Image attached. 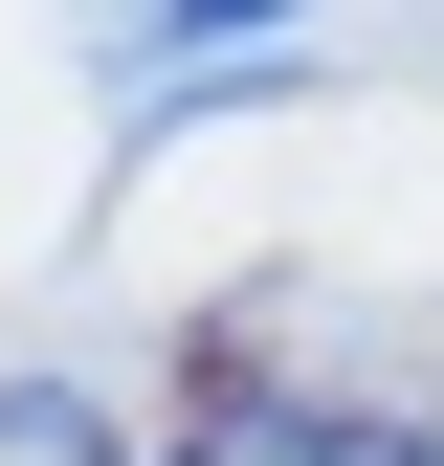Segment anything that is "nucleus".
Instances as JSON below:
<instances>
[{"instance_id": "1", "label": "nucleus", "mask_w": 444, "mask_h": 466, "mask_svg": "<svg viewBox=\"0 0 444 466\" xmlns=\"http://www.w3.org/2000/svg\"><path fill=\"white\" fill-rule=\"evenodd\" d=\"M0 466H111V422H89L67 378H0Z\"/></svg>"}, {"instance_id": "2", "label": "nucleus", "mask_w": 444, "mask_h": 466, "mask_svg": "<svg viewBox=\"0 0 444 466\" xmlns=\"http://www.w3.org/2000/svg\"><path fill=\"white\" fill-rule=\"evenodd\" d=\"M289 466H444L422 422H289Z\"/></svg>"}, {"instance_id": "3", "label": "nucleus", "mask_w": 444, "mask_h": 466, "mask_svg": "<svg viewBox=\"0 0 444 466\" xmlns=\"http://www.w3.org/2000/svg\"><path fill=\"white\" fill-rule=\"evenodd\" d=\"M156 23H178V45H267L289 0H156Z\"/></svg>"}]
</instances>
